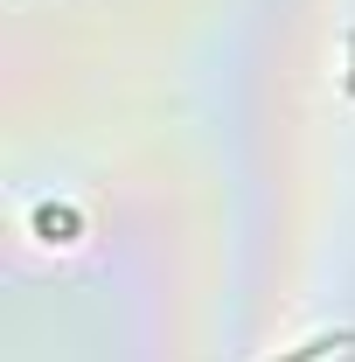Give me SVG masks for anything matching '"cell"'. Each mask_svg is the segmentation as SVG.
I'll use <instances>...</instances> for the list:
<instances>
[{
    "instance_id": "6da1fadb",
    "label": "cell",
    "mask_w": 355,
    "mask_h": 362,
    "mask_svg": "<svg viewBox=\"0 0 355 362\" xmlns=\"http://www.w3.org/2000/svg\"><path fill=\"white\" fill-rule=\"evenodd\" d=\"M342 356H355V334H320L307 349H293L286 362H342Z\"/></svg>"
}]
</instances>
